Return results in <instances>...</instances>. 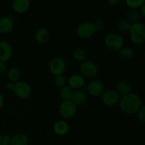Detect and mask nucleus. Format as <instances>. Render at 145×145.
Instances as JSON below:
<instances>
[{"label":"nucleus","mask_w":145,"mask_h":145,"mask_svg":"<svg viewBox=\"0 0 145 145\" xmlns=\"http://www.w3.org/2000/svg\"><path fill=\"white\" fill-rule=\"evenodd\" d=\"M104 45L107 49L113 52H119L125 46V40L121 34L109 33L104 38Z\"/></svg>","instance_id":"obj_2"},{"label":"nucleus","mask_w":145,"mask_h":145,"mask_svg":"<svg viewBox=\"0 0 145 145\" xmlns=\"http://www.w3.org/2000/svg\"><path fill=\"white\" fill-rule=\"evenodd\" d=\"M140 11H141L142 14V15L145 17V1H144V4H142V6L140 7Z\"/></svg>","instance_id":"obj_35"},{"label":"nucleus","mask_w":145,"mask_h":145,"mask_svg":"<svg viewBox=\"0 0 145 145\" xmlns=\"http://www.w3.org/2000/svg\"><path fill=\"white\" fill-rule=\"evenodd\" d=\"M131 25L132 24L127 19L120 20L117 24V29L122 33L129 32Z\"/></svg>","instance_id":"obj_24"},{"label":"nucleus","mask_w":145,"mask_h":145,"mask_svg":"<svg viewBox=\"0 0 145 145\" xmlns=\"http://www.w3.org/2000/svg\"><path fill=\"white\" fill-rule=\"evenodd\" d=\"M80 74L84 78H93L98 74L99 67L94 62L91 60H85L81 63L79 67Z\"/></svg>","instance_id":"obj_5"},{"label":"nucleus","mask_w":145,"mask_h":145,"mask_svg":"<svg viewBox=\"0 0 145 145\" xmlns=\"http://www.w3.org/2000/svg\"><path fill=\"white\" fill-rule=\"evenodd\" d=\"M67 69V63L64 59L59 57H56L50 61L49 64L50 72L54 75L63 74Z\"/></svg>","instance_id":"obj_7"},{"label":"nucleus","mask_w":145,"mask_h":145,"mask_svg":"<svg viewBox=\"0 0 145 145\" xmlns=\"http://www.w3.org/2000/svg\"><path fill=\"white\" fill-rule=\"evenodd\" d=\"M74 91L70 86H69L68 85H66L65 86H64V87L60 89V91H59V96H60V98L63 101L72 100Z\"/></svg>","instance_id":"obj_22"},{"label":"nucleus","mask_w":145,"mask_h":145,"mask_svg":"<svg viewBox=\"0 0 145 145\" xmlns=\"http://www.w3.org/2000/svg\"><path fill=\"white\" fill-rule=\"evenodd\" d=\"M21 76V71L15 67L10 68L7 72V77H8V81L14 82V83H17L18 82H19Z\"/></svg>","instance_id":"obj_20"},{"label":"nucleus","mask_w":145,"mask_h":145,"mask_svg":"<svg viewBox=\"0 0 145 145\" xmlns=\"http://www.w3.org/2000/svg\"><path fill=\"white\" fill-rule=\"evenodd\" d=\"M119 106L122 112L125 114H137L142 107V101L138 95L130 92L120 97Z\"/></svg>","instance_id":"obj_1"},{"label":"nucleus","mask_w":145,"mask_h":145,"mask_svg":"<svg viewBox=\"0 0 145 145\" xmlns=\"http://www.w3.org/2000/svg\"><path fill=\"white\" fill-rule=\"evenodd\" d=\"M94 25L96 27V31H101V30H103V23L101 21H94Z\"/></svg>","instance_id":"obj_31"},{"label":"nucleus","mask_w":145,"mask_h":145,"mask_svg":"<svg viewBox=\"0 0 145 145\" xmlns=\"http://www.w3.org/2000/svg\"><path fill=\"white\" fill-rule=\"evenodd\" d=\"M34 38L38 44L46 43L50 38L49 31L45 27H40L35 31Z\"/></svg>","instance_id":"obj_17"},{"label":"nucleus","mask_w":145,"mask_h":145,"mask_svg":"<svg viewBox=\"0 0 145 145\" xmlns=\"http://www.w3.org/2000/svg\"><path fill=\"white\" fill-rule=\"evenodd\" d=\"M72 100L76 106L84 104L88 100V93L82 89L75 90L74 91Z\"/></svg>","instance_id":"obj_18"},{"label":"nucleus","mask_w":145,"mask_h":145,"mask_svg":"<svg viewBox=\"0 0 145 145\" xmlns=\"http://www.w3.org/2000/svg\"><path fill=\"white\" fill-rule=\"evenodd\" d=\"M68 86L74 91L82 89L86 84L85 78L80 74H75L69 76L67 80Z\"/></svg>","instance_id":"obj_11"},{"label":"nucleus","mask_w":145,"mask_h":145,"mask_svg":"<svg viewBox=\"0 0 145 145\" xmlns=\"http://www.w3.org/2000/svg\"><path fill=\"white\" fill-rule=\"evenodd\" d=\"M13 48L7 41H0V61L7 62L11 58Z\"/></svg>","instance_id":"obj_12"},{"label":"nucleus","mask_w":145,"mask_h":145,"mask_svg":"<svg viewBox=\"0 0 145 145\" xmlns=\"http://www.w3.org/2000/svg\"><path fill=\"white\" fill-rule=\"evenodd\" d=\"M77 111V106L72 100L63 101L59 106V113L65 119H70L75 116Z\"/></svg>","instance_id":"obj_4"},{"label":"nucleus","mask_w":145,"mask_h":145,"mask_svg":"<svg viewBox=\"0 0 145 145\" xmlns=\"http://www.w3.org/2000/svg\"><path fill=\"white\" fill-rule=\"evenodd\" d=\"M96 32L94 23L91 21H85L79 24L76 28V34L83 39H86L93 36Z\"/></svg>","instance_id":"obj_6"},{"label":"nucleus","mask_w":145,"mask_h":145,"mask_svg":"<svg viewBox=\"0 0 145 145\" xmlns=\"http://www.w3.org/2000/svg\"><path fill=\"white\" fill-rule=\"evenodd\" d=\"M144 61H145V52H144Z\"/></svg>","instance_id":"obj_36"},{"label":"nucleus","mask_w":145,"mask_h":145,"mask_svg":"<svg viewBox=\"0 0 145 145\" xmlns=\"http://www.w3.org/2000/svg\"><path fill=\"white\" fill-rule=\"evenodd\" d=\"M122 0H107L108 3L111 6H116L120 3Z\"/></svg>","instance_id":"obj_33"},{"label":"nucleus","mask_w":145,"mask_h":145,"mask_svg":"<svg viewBox=\"0 0 145 145\" xmlns=\"http://www.w3.org/2000/svg\"><path fill=\"white\" fill-rule=\"evenodd\" d=\"M11 137L6 133L0 134V145H10Z\"/></svg>","instance_id":"obj_28"},{"label":"nucleus","mask_w":145,"mask_h":145,"mask_svg":"<svg viewBox=\"0 0 145 145\" xmlns=\"http://www.w3.org/2000/svg\"><path fill=\"white\" fill-rule=\"evenodd\" d=\"M73 57L77 62H82L86 60V53L84 50L82 48H76L73 52Z\"/></svg>","instance_id":"obj_23"},{"label":"nucleus","mask_w":145,"mask_h":145,"mask_svg":"<svg viewBox=\"0 0 145 145\" xmlns=\"http://www.w3.org/2000/svg\"><path fill=\"white\" fill-rule=\"evenodd\" d=\"M11 7L15 12L24 14L29 10L31 2L28 0H13Z\"/></svg>","instance_id":"obj_13"},{"label":"nucleus","mask_w":145,"mask_h":145,"mask_svg":"<svg viewBox=\"0 0 145 145\" xmlns=\"http://www.w3.org/2000/svg\"><path fill=\"white\" fill-rule=\"evenodd\" d=\"M137 116H138L139 120L142 123H145V105L142 106L139 111L137 112Z\"/></svg>","instance_id":"obj_29"},{"label":"nucleus","mask_w":145,"mask_h":145,"mask_svg":"<svg viewBox=\"0 0 145 145\" xmlns=\"http://www.w3.org/2000/svg\"><path fill=\"white\" fill-rule=\"evenodd\" d=\"M53 131L58 136L66 135L69 131V124L66 120H58L54 124Z\"/></svg>","instance_id":"obj_15"},{"label":"nucleus","mask_w":145,"mask_h":145,"mask_svg":"<svg viewBox=\"0 0 145 145\" xmlns=\"http://www.w3.org/2000/svg\"><path fill=\"white\" fill-rule=\"evenodd\" d=\"M29 139L28 136L23 133L15 135L11 138L10 145H28Z\"/></svg>","instance_id":"obj_19"},{"label":"nucleus","mask_w":145,"mask_h":145,"mask_svg":"<svg viewBox=\"0 0 145 145\" xmlns=\"http://www.w3.org/2000/svg\"><path fill=\"white\" fill-rule=\"evenodd\" d=\"M119 55L122 59L125 60H130L133 59L135 55L134 50L131 47L129 46H124L119 51Z\"/></svg>","instance_id":"obj_21"},{"label":"nucleus","mask_w":145,"mask_h":145,"mask_svg":"<svg viewBox=\"0 0 145 145\" xmlns=\"http://www.w3.org/2000/svg\"><path fill=\"white\" fill-rule=\"evenodd\" d=\"M15 84L16 83H14V82L8 81L7 83L6 86H7V89H8V91H14V88H15Z\"/></svg>","instance_id":"obj_32"},{"label":"nucleus","mask_w":145,"mask_h":145,"mask_svg":"<svg viewBox=\"0 0 145 145\" xmlns=\"http://www.w3.org/2000/svg\"><path fill=\"white\" fill-rule=\"evenodd\" d=\"M7 69V66L6 62H1L0 61V75L4 74L6 72Z\"/></svg>","instance_id":"obj_30"},{"label":"nucleus","mask_w":145,"mask_h":145,"mask_svg":"<svg viewBox=\"0 0 145 145\" xmlns=\"http://www.w3.org/2000/svg\"><path fill=\"white\" fill-rule=\"evenodd\" d=\"M105 90H106V87L103 82L98 79L91 81L86 88V92L93 97L101 96Z\"/></svg>","instance_id":"obj_8"},{"label":"nucleus","mask_w":145,"mask_h":145,"mask_svg":"<svg viewBox=\"0 0 145 145\" xmlns=\"http://www.w3.org/2000/svg\"><path fill=\"white\" fill-rule=\"evenodd\" d=\"M131 85L126 80H119L116 82L115 86V91L120 96V97L130 93Z\"/></svg>","instance_id":"obj_16"},{"label":"nucleus","mask_w":145,"mask_h":145,"mask_svg":"<svg viewBox=\"0 0 145 145\" xmlns=\"http://www.w3.org/2000/svg\"><path fill=\"white\" fill-rule=\"evenodd\" d=\"M120 96L113 89H106L101 95V101L103 104L108 106H113L120 101Z\"/></svg>","instance_id":"obj_10"},{"label":"nucleus","mask_w":145,"mask_h":145,"mask_svg":"<svg viewBox=\"0 0 145 145\" xmlns=\"http://www.w3.org/2000/svg\"><path fill=\"white\" fill-rule=\"evenodd\" d=\"M145 0H125V4L130 9H135L140 8L144 3Z\"/></svg>","instance_id":"obj_25"},{"label":"nucleus","mask_w":145,"mask_h":145,"mask_svg":"<svg viewBox=\"0 0 145 145\" xmlns=\"http://www.w3.org/2000/svg\"><path fill=\"white\" fill-rule=\"evenodd\" d=\"M16 96L21 99H25L30 97L32 93V89L30 84L24 81H19L16 83L14 91Z\"/></svg>","instance_id":"obj_9"},{"label":"nucleus","mask_w":145,"mask_h":145,"mask_svg":"<svg viewBox=\"0 0 145 145\" xmlns=\"http://www.w3.org/2000/svg\"><path fill=\"white\" fill-rule=\"evenodd\" d=\"M54 82H55V85H56L57 87H59L61 89V88L66 86L67 83V79L65 77V75L60 74L57 75V76H55Z\"/></svg>","instance_id":"obj_27"},{"label":"nucleus","mask_w":145,"mask_h":145,"mask_svg":"<svg viewBox=\"0 0 145 145\" xmlns=\"http://www.w3.org/2000/svg\"><path fill=\"white\" fill-rule=\"evenodd\" d=\"M4 96H3V95L1 94V92H0V109L2 108L3 105H4Z\"/></svg>","instance_id":"obj_34"},{"label":"nucleus","mask_w":145,"mask_h":145,"mask_svg":"<svg viewBox=\"0 0 145 145\" xmlns=\"http://www.w3.org/2000/svg\"><path fill=\"white\" fill-rule=\"evenodd\" d=\"M129 35L130 40L134 44H143L145 42V24L140 21L132 24L129 30Z\"/></svg>","instance_id":"obj_3"},{"label":"nucleus","mask_w":145,"mask_h":145,"mask_svg":"<svg viewBox=\"0 0 145 145\" xmlns=\"http://www.w3.org/2000/svg\"><path fill=\"white\" fill-rule=\"evenodd\" d=\"M14 20L9 16L0 18V34H7L12 31L14 28Z\"/></svg>","instance_id":"obj_14"},{"label":"nucleus","mask_w":145,"mask_h":145,"mask_svg":"<svg viewBox=\"0 0 145 145\" xmlns=\"http://www.w3.org/2000/svg\"><path fill=\"white\" fill-rule=\"evenodd\" d=\"M140 16V14H139V12L137 10L131 9L128 12V14H127V20H128L131 24H134V23L139 22Z\"/></svg>","instance_id":"obj_26"}]
</instances>
